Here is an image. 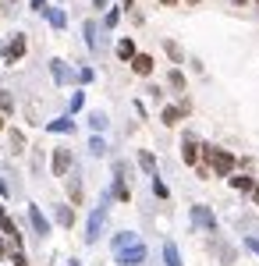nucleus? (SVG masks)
I'll use <instances>...</instances> for the list:
<instances>
[{
    "mask_svg": "<svg viewBox=\"0 0 259 266\" xmlns=\"http://www.w3.org/2000/svg\"><path fill=\"white\" fill-rule=\"evenodd\" d=\"M114 256L121 266H139L146 259V245L139 241L135 231H121V234H114Z\"/></svg>",
    "mask_w": 259,
    "mask_h": 266,
    "instance_id": "obj_1",
    "label": "nucleus"
},
{
    "mask_svg": "<svg viewBox=\"0 0 259 266\" xmlns=\"http://www.w3.org/2000/svg\"><path fill=\"white\" fill-rule=\"evenodd\" d=\"M202 160L213 167V174H220V178H227L231 171H235V156L227 153V149H217V146H202Z\"/></svg>",
    "mask_w": 259,
    "mask_h": 266,
    "instance_id": "obj_2",
    "label": "nucleus"
},
{
    "mask_svg": "<svg viewBox=\"0 0 259 266\" xmlns=\"http://www.w3.org/2000/svg\"><path fill=\"white\" fill-rule=\"evenodd\" d=\"M107 209H110V196H103L99 206L89 213V224H86V241H99V234H103V227H107Z\"/></svg>",
    "mask_w": 259,
    "mask_h": 266,
    "instance_id": "obj_3",
    "label": "nucleus"
},
{
    "mask_svg": "<svg viewBox=\"0 0 259 266\" xmlns=\"http://www.w3.org/2000/svg\"><path fill=\"white\" fill-rule=\"evenodd\" d=\"M192 224L202 227V231H210V234H217V216H213L210 206H192Z\"/></svg>",
    "mask_w": 259,
    "mask_h": 266,
    "instance_id": "obj_4",
    "label": "nucleus"
},
{
    "mask_svg": "<svg viewBox=\"0 0 259 266\" xmlns=\"http://www.w3.org/2000/svg\"><path fill=\"white\" fill-rule=\"evenodd\" d=\"M50 71H54V82L57 85H71L79 75H75V67L68 64V61H50Z\"/></svg>",
    "mask_w": 259,
    "mask_h": 266,
    "instance_id": "obj_5",
    "label": "nucleus"
},
{
    "mask_svg": "<svg viewBox=\"0 0 259 266\" xmlns=\"http://www.w3.org/2000/svg\"><path fill=\"white\" fill-rule=\"evenodd\" d=\"M181 160H185L188 167H199V142H195V135H185V142H181Z\"/></svg>",
    "mask_w": 259,
    "mask_h": 266,
    "instance_id": "obj_6",
    "label": "nucleus"
},
{
    "mask_svg": "<svg viewBox=\"0 0 259 266\" xmlns=\"http://www.w3.org/2000/svg\"><path fill=\"white\" fill-rule=\"evenodd\" d=\"M50 167H54V174H57V178H64V174L71 171V149H64V146H61V149H54V163H50Z\"/></svg>",
    "mask_w": 259,
    "mask_h": 266,
    "instance_id": "obj_7",
    "label": "nucleus"
},
{
    "mask_svg": "<svg viewBox=\"0 0 259 266\" xmlns=\"http://www.w3.org/2000/svg\"><path fill=\"white\" fill-rule=\"evenodd\" d=\"M29 224H32V231H36L39 238H46V234H50V220L39 213V206H29Z\"/></svg>",
    "mask_w": 259,
    "mask_h": 266,
    "instance_id": "obj_8",
    "label": "nucleus"
},
{
    "mask_svg": "<svg viewBox=\"0 0 259 266\" xmlns=\"http://www.w3.org/2000/svg\"><path fill=\"white\" fill-rule=\"evenodd\" d=\"M21 54H25V36H14V39L7 43V50H4V61L14 64V61H21Z\"/></svg>",
    "mask_w": 259,
    "mask_h": 266,
    "instance_id": "obj_9",
    "label": "nucleus"
},
{
    "mask_svg": "<svg viewBox=\"0 0 259 266\" xmlns=\"http://www.w3.org/2000/svg\"><path fill=\"white\" fill-rule=\"evenodd\" d=\"M132 71L135 75H153V57L149 54H135L132 57Z\"/></svg>",
    "mask_w": 259,
    "mask_h": 266,
    "instance_id": "obj_10",
    "label": "nucleus"
},
{
    "mask_svg": "<svg viewBox=\"0 0 259 266\" xmlns=\"http://www.w3.org/2000/svg\"><path fill=\"white\" fill-rule=\"evenodd\" d=\"M139 167H142L146 174H153V178H157V156H153V153H146V149H142V153H139Z\"/></svg>",
    "mask_w": 259,
    "mask_h": 266,
    "instance_id": "obj_11",
    "label": "nucleus"
},
{
    "mask_svg": "<svg viewBox=\"0 0 259 266\" xmlns=\"http://www.w3.org/2000/svg\"><path fill=\"white\" fill-rule=\"evenodd\" d=\"M231 188H235V192H252L256 181H252L249 174H238V178H231Z\"/></svg>",
    "mask_w": 259,
    "mask_h": 266,
    "instance_id": "obj_12",
    "label": "nucleus"
},
{
    "mask_svg": "<svg viewBox=\"0 0 259 266\" xmlns=\"http://www.w3.org/2000/svg\"><path fill=\"white\" fill-rule=\"evenodd\" d=\"M54 213H57V224H61V227H71V224H75V209H71V206H57Z\"/></svg>",
    "mask_w": 259,
    "mask_h": 266,
    "instance_id": "obj_13",
    "label": "nucleus"
},
{
    "mask_svg": "<svg viewBox=\"0 0 259 266\" xmlns=\"http://www.w3.org/2000/svg\"><path fill=\"white\" fill-rule=\"evenodd\" d=\"M164 259H167V266H185V263H181V252H177V245H174V241L164 245Z\"/></svg>",
    "mask_w": 259,
    "mask_h": 266,
    "instance_id": "obj_14",
    "label": "nucleus"
},
{
    "mask_svg": "<svg viewBox=\"0 0 259 266\" xmlns=\"http://www.w3.org/2000/svg\"><path fill=\"white\" fill-rule=\"evenodd\" d=\"M46 18H50V25H54V29H64V25H68V14H64L61 7H50V11H46Z\"/></svg>",
    "mask_w": 259,
    "mask_h": 266,
    "instance_id": "obj_15",
    "label": "nucleus"
},
{
    "mask_svg": "<svg viewBox=\"0 0 259 266\" xmlns=\"http://www.w3.org/2000/svg\"><path fill=\"white\" fill-rule=\"evenodd\" d=\"M68 196H71V206L82 202V181L79 178H68Z\"/></svg>",
    "mask_w": 259,
    "mask_h": 266,
    "instance_id": "obj_16",
    "label": "nucleus"
},
{
    "mask_svg": "<svg viewBox=\"0 0 259 266\" xmlns=\"http://www.w3.org/2000/svg\"><path fill=\"white\" fill-rule=\"evenodd\" d=\"M117 57H121V61H132V57H135V43H132V39H121V43H117Z\"/></svg>",
    "mask_w": 259,
    "mask_h": 266,
    "instance_id": "obj_17",
    "label": "nucleus"
},
{
    "mask_svg": "<svg viewBox=\"0 0 259 266\" xmlns=\"http://www.w3.org/2000/svg\"><path fill=\"white\" fill-rule=\"evenodd\" d=\"M89 125H92V132H103L110 121H107V114H103V110H92V114H89Z\"/></svg>",
    "mask_w": 259,
    "mask_h": 266,
    "instance_id": "obj_18",
    "label": "nucleus"
},
{
    "mask_svg": "<svg viewBox=\"0 0 259 266\" xmlns=\"http://www.w3.org/2000/svg\"><path fill=\"white\" fill-rule=\"evenodd\" d=\"M46 128H50V132H75V121H71V117H57V121H50Z\"/></svg>",
    "mask_w": 259,
    "mask_h": 266,
    "instance_id": "obj_19",
    "label": "nucleus"
},
{
    "mask_svg": "<svg viewBox=\"0 0 259 266\" xmlns=\"http://www.w3.org/2000/svg\"><path fill=\"white\" fill-rule=\"evenodd\" d=\"M181 117H185V110H181V107H167V110H164V125H177V121H181Z\"/></svg>",
    "mask_w": 259,
    "mask_h": 266,
    "instance_id": "obj_20",
    "label": "nucleus"
},
{
    "mask_svg": "<svg viewBox=\"0 0 259 266\" xmlns=\"http://www.w3.org/2000/svg\"><path fill=\"white\" fill-rule=\"evenodd\" d=\"M86 43H89V50L99 46V39H96V21H86Z\"/></svg>",
    "mask_w": 259,
    "mask_h": 266,
    "instance_id": "obj_21",
    "label": "nucleus"
},
{
    "mask_svg": "<svg viewBox=\"0 0 259 266\" xmlns=\"http://www.w3.org/2000/svg\"><path fill=\"white\" fill-rule=\"evenodd\" d=\"M89 153H92V156H103V153H107V142H103L99 135H96V138H89Z\"/></svg>",
    "mask_w": 259,
    "mask_h": 266,
    "instance_id": "obj_22",
    "label": "nucleus"
},
{
    "mask_svg": "<svg viewBox=\"0 0 259 266\" xmlns=\"http://www.w3.org/2000/svg\"><path fill=\"white\" fill-rule=\"evenodd\" d=\"M164 46H167V54H171V61H174V64H181V61H185V54H181V46H177V43H171V39H167Z\"/></svg>",
    "mask_w": 259,
    "mask_h": 266,
    "instance_id": "obj_23",
    "label": "nucleus"
},
{
    "mask_svg": "<svg viewBox=\"0 0 259 266\" xmlns=\"http://www.w3.org/2000/svg\"><path fill=\"white\" fill-rule=\"evenodd\" d=\"M11 146H14V153H21V149H25V138H21V132H11Z\"/></svg>",
    "mask_w": 259,
    "mask_h": 266,
    "instance_id": "obj_24",
    "label": "nucleus"
},
{
    "mask_svg": "<svg viewBox=\"0 0 259 266\" xmlns=\"http://www.w3.org/2000/svg\"><path fill=\"white\" fill-rule=\"evenodd\" d=\"M171 85H174V89H185V75H181L177 67L171 71Z\"/></svg>",
    "mask_w": 259,
    "mask_h": 266,
    "instance_id": "obj_25",
    "label": "nucleus"
},
{
    "mask_svg": "<svg viewBox=\"0 0 259 266\" xmlns=\"http://www.w3.org/2000/svg\"><path fill=\"white\" fill-rule=\"evenodd\" d=\"M153 192H157V196H160V199H167V185H164V181H160V178H153Z\"/></svg>",
    "mask_w": 259,
    "mask_h": 266,
    "instance_id": "obj_26",
    "label": "nucleus"
},
{
    "mask_svg": "<svg viewBox=\"0 0 259 266\" xmlns=\"http://www.w3.org/2000/svg\"><path fill=\"white\" fill-rule=\"evenodd\" d=\"M117 18H121V11H107V21H103V25H107V29H114V25H117Z\"/></svg>",
    "mask_w": 259,
    "mask_h": 266,
    "instance_id": "obj_27",
    "label": "nucleus"
},
{
    "mask_svg": "<svg viewBox=\"0 0 259 266\" xmlns=\"http://www.w3.org/2000/svg\"><path fill=\"white\" fill-rule=\"evenodd\" d=\"M82 103H86V92H75L71 96V110H82Z\"/></svg>",
    "mask_w": 259,
    "mask_h": 266,
    "instance_id": "obj_28",
    "label": "nucleus"
},
{
    "mask_svg": "<svg viewBox=\"0 0 259 266\" xmlns=\"http://www.w3.org/2000/svg\"><path fill=\"white\" fill-rule=\"evenodd\" d=\"M11 263L14 266H29V259H25V252H11Z\"/></svg>",
    "mask_w": 259,
    "mask_h": 266,
    "instance_id": "obj_29",
    "label": "nucleus"
},
{
    "mask_svg": "<svg viewBox=\"0 0 259 266\" xmlns=\"http://www.w3.org/2000/svg\"><path fill=\"white\" fill-rule=\"evenodd\" d=\"M92 78H96L92 67H82V71H79V82H92Z\"/></svg>",
    "mask_w": 259,
    "mask_h": 266,
    "instance_id": "obj_30",
    "label": "nucleus"
},
{
    "mask_svg": "<svg viewBox=\"0 0 259 266\" xmlns=\"http://www.w3.org/2000/svg\"><path fill=\"white\" fill-rule=\"evenodd\" d=\"M245 249H252V252L259 256V238H252V234H249V238H245Z\"/></svg>",
    "mask_w": 259,
    "mask_h": 266,
    "instance_id": "obj_31",
    "label": "nucleus"
},
{
    "mask_svg": "<svg viewBox=\"0 0 259 266\" xmlns=\"http://www.w3.org/2000/svg\"><path fill=\"white\" fill-rule=\"evenodd\" d=\"M0 110H11V96L7 92H0Z\"/></svg>",
    "mask_w": 259,
    "mask_h": 266,
    "instance_id": "obj_32",
    "label": "nucleus"
},
{
    "mask_svg": "<svg viewBox=\"0 0 259 266\" xmlns=\"http://www.w3.org/2000/svg\"><path fill=\"white\" fill-rule=\"evenodd\" d=\"M32 11H46V0H32Z\"/></svg>",
    "mask_w": 259,
    "mask_h": 266,
    "instance_id": "obj_33",
    "label": "nucleus"
},
{
    "mask_svg": "<svg viewBox=\"0 0 259 266\" xmlns=\"http://www.w3.org/2000/svg\"><path fill=\"white\" fill-rule=\"evenodd\" d=\"M107 4H110V0H92V7H107Z\"/></svg>",
    "mask_w": 259,
    "mask_h": 266,
    "instance_id": "obj_34",
    "label": "nucleus"
},
{
    "mask_svg": "<svg viewBox=\"0 0 259 266\" xmlns=\"http://www.w3.org/2000/svg\"><path fill=\"white\" fill-rule=\"evenodd\" d=\"M252 202H256V206H259V185H256V188H252Z\"/></svg>",
    "mask_w": 259,
    "mask_h": 266,
    "instance_id": "obj_35",
    "label": "nucleus"
},
{
    "mask_svg": "<svg viewBox=\"0 0 259 266\" xmlns=\"http://www.w3.org/2000/svg\"><path fill=\"white\" fill-rule=\"evenodd\" d=\"M160 4H164V7H177V0H160Z\"/></svg>",
    "mask_w": 259,
    "mask_h": 266,
    "instance_id": "obj_36",
    "label": "nucleus"
},
{
    "mask_svg": "<svg viewBox=\"0 0 259 266\" xmlns=\"http://www.w3.org/2000/svg\"><path fill=\"white\" fill-rule=\"evenodd\" d=\"M0 192H4V196H7V185H4V181H0Z\"/></svg>",
    "mask_w": 259,
    "mask_h": 266,
    "instance_id": "obj_37",
    "label": "nucleus"
},
{
    "mask_svg": "<svg viewBox=\"0 0 259 266\" xmlns=\"http://www.w3.org/2000/svg\"><path fill=\"white\" fill-rule=\"evenodd\" d=\"M185 4H188V7H195V4H199V0H185Z\"/></svg>",
    "mask_w": 259,
    "mask_h": 266,
    "instance_id": "obj_38",
    "label": "nucleus"
},
{
    "mask_svg": "<svg viewBox=\"0 0 259 266\" xmlns=\"http://www.w3.org/2000/svg\"><path fill=\"white\" fill-rule=\"evenodd\" d=\"M68 266H79V259H71V263H68Z\"/></svg>",
    "mask_w": 259,
    "mask_h": 266,
    "instance_id": "obj_39",
    "label": "nucleus"
},
{
    "mask_svg": "<svg viewBox=\"0 0 259 266\" xmlns=\"http://www.w3.org/2000/svg\"><path fill=\"white\" fill-rule=\"evenodd\" d=\"M0 132H4V117H0Z\"/></svg>",
    "mask_w": 259,
    "mask_h": 266,
    "instance_id": "obj_40",
    "label": "nucleus"
}]
</instances>
